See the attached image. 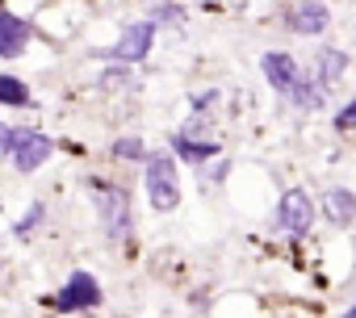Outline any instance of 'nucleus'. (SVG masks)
Wrapping results in <instances>:
<instances>
[{"label":"nucleus","mask_w":356,"mask_h":318,"mask_svg":"<svg viewBox=\"0 0 356 318\" xmlns=\"http://www.w3.org/2000/svg\"><path fill=\"white\" fill-rule=\"evenodd\" d=\"M88 189H92V210H97L101 235H105L109 243H126L130 231H134V201H130V189H126V185H113V181H101V176H92Z\"/></svg>","instance_id":"1"},{"label":"nucleus","mask_w":356,"mask_h":318,"mask_svg":"<svg viewBox=\"0 0 356 318\" xmlns=\"http://www.w3.org/2000/svg\"><path fill=\"white\" fill-rule=\"evenodd\" d=\"M143 185L151 197V210L172 214L181 206V172H176V155L172 151H147L143 159Z\"/></svg>","instance_id":"2"},{"label":"nucleus","mask_w":356,"mask_h":318,"mask_svg":"<svg viewBox=\"0 0 356 318\" xmlns=\"http://www.w3.org/2000/svg\"><path fill=\"white\" fill-rule=\"evenodd\" d=\"M155 34H159V26H155L151 17H147V22H130V26H122V34H118V42H113V47L97 51V59H101V63L138 67V63L151 55V47H155Z\"/></svg>","instance_id":"3"},{"label":"nucleus","mask_w":356,"mask_h":318,"mask_svg":"<svg viewBox=\"0 0 356 318\" xmlns=\"http://www.w3.org/2000/svg\"><path fill=\"white\" fill-rule=\"evenodd\" d=\"M51 155H55V138H51V134L30 130V126H13V155H9V159H13V168H17L22 176L47 168Z\"/></svg>","instance_id":"4"},{"label":"nucleus","mask_w":356,"mask_h":318,"mask_svg":"<svg viewBox=\"0 0 356 318\" xmlns=\"http://www.w3.org/2000/svg\"><path fill=\"white\" fill-rule=\"evenodd\" d=\"M314 201L306 189H285L281 193V206H277V231L293 235V239H306L310 226H314Z\"/></svg>","instance_id":"5"},{"label":"nucleus","mask_w":356,"mask_h":318,"mask_svg":"<svg viewBox=\"0 0 356 318\" xmlns=\"http://www.w3.org/2000/svg\"><path fill=\"white\" fill-rule=\"evenodd\" d=\"M51 306H55L59 314L97 310V306H101V285H97V276H92V272H72V276H67V285L51 297Z\"/></svg>","instance_id":"6"},{"label":"nucleus","mask_w":356,"mask_h":318,"mask_svg":"<svg viewBox=\"0 0 356 318\" xmlns=\"http://www.w3.org/2000/svg\"><path fill=\"white\" fill-rule=\"evenodd\" d=\"M327 26H331V9L323 0H298L285 17V30L298 38H318V34H327Z\"/></svg>","instance_id":"7"},{"label":"nucleus","mask_w":356,"mask_h":318,"mask_svg":"<svg viewBox=\"0 0 356 318\" xmlns=\"http://www.w3.org/2000/svg\"><path fill=\"white\" fill-rule=\"evenodd\" d=\"M30 38H34V26L0 5V59H22L30 51Z\"/></svg>","instance_id":"8"},{"label":"nucleus","mask_w":356,"mask_h":318,"mask_svg":"<svg viewBox=\"0 0 356 318\" xmlns=\"http://www.w3.org/2000/svg\"><path fill=\"white\" fill-rule=\"evenodd\" d=\"M168 151L176 155V164H197V168H206L210 159H218L222 155V142L218 138H189V134H181V130H172L168 134Z\"/></svg>","instance_id":"9"},{"label":"nucleus","mask_w":356,"mask_h":318,"mask_svg":"<svg viewBox=\"0 0 356 318\" xmlns=\"http://www.w3.org/2000/svg\"><path fill=\"white\" fill-rule=\"evenodd\" d=\"M260 72H264V80H268V88H273L277 97H289L293 80L302 76L298 59L285 55V51H264V55H260Z\"/></svg>","instance_id":"10"},{"label":"nucleus","mask_w":356,"mask_h":318,"mask_svg":"<svg viewBox=\"0 0 356 318\" xmlns=\"http://www.w3.org/2000/svg\"><path fill=\"white\" fill-rule=\"evenodd\" d=\"M348 67H352L348 51H339V47H323L318 59H314V72H310V76H314V84H318L323 92H335V88L343 84Z\"/></svg>","instance_id":"11"},{"label":"nucleus","mask_w":356,"mask_h":318,"mask_svg":"<svg viewBox=\"0 0 356 318\" xmlns=\"http://www.w3.org/2000/svg\"><path fill=\"white\" fill-rule=\"evenodd\" d=\"M323 214H327L331 226H352V222H356V193L343 189V185L327 189V197H323Z\"/></svg>","instance_id":"12"},{"label":"nucleus","mask_w":356,"mask_h":318,"mask_svg":"<svg viewBox=\"0 0 356 318\" xmlns=\"http://www.w3.org/2000/svg\"><path fill=\"white\" fill-rule=\"evenodd\" d=\"M293 109H302V113H314V109H323V101H327V92L314 84V76L310 72H302L298 80H293V88H289V97H285Z\"/></svg>","instance_id":"13"},{"label":"nucleus","mask_w":356,"mask_h":318,"mask_svg":"<svg viewBox=\"0 0 356 318\" xmlns=\"http://www.w3.org/2000/svg\"><path fill=\"white\" fill-rule=\"evenodd\" d=\"M0 105L5 109H30L34 105V92L22 76H9V72H0Z\"/></svg>","instance_id":"14"},{"label":"nucleus","mask_w":356,"mask_h":318,"mask_svg":"<svg viewBox=\"0 0 356 318\" xmlns=\"http://www.w3.org/2000/svg\"><path fill=\"white\" fill-rule=\"evenodd\" d=\"M97 88H105V92H138L134 67H122V63H105V67H101V76H97Z\"/></svg>","instance_id":"15"},{"label":"nucleus","mask_w":356,"mask_h":318,"mask_svg":"<svg viewBox=\"0 0 356 318\" xmlns=\"http://www.w3.org/2000/svg\"><path fill=\"white\" fill-rule=\"evenodd\" d=\"M109 155L118 159V164H143V159H147V142L138 134H122V138H113Z\"/></svg>","instance_id":"16"},{"label":"nucleus","mask_w":356,"mask_h":318,"mask_svg":"<svg viewBox=\"0 0 356 318\" xmlns=\"http://www.w3.org/2000/svg\"><path fill=\"white\" fill-rule=\"evenodd\" d=\"M42 222H47V201H30V210L13 222V239H34L38 231H42Z\"/></svg>","instance_id":"17"},{"label":"nucleus","mask_w":356,"mask_h":318,"mask_svg":"<svg viewBox=\"0 0 356 318\" xmlns=\"http://www.w3.org/2000/svg\"><path fill=\"white\" fill-rule=\"evenodd\" d=\"M151 22H155V26H172V30H185L189 13H185L181 0H159V5L151 9Z\"/></svg>","instance_id":"18"},{"label":"nucleus","mask_w":356,"mask_h":318,"mask_svg":"<svg viewBox=\"0 0 356 318\" xmlns=\"http://www.w3.org/2000/svg\"><path fill=\"white\" fill-rule=\"evenodd\" d=\"M331 126H335V134H356V97H352L348 105H339V109H335Z\"/></svg>","instance_id":"19"},{"label":"nucleus","mask_w":356,"mask_h":318,"mask_svg":"<svg viewBox=\"0 0 356 318\" xmlns=\"http://www.w3.org/2000/svg\"><path fill=\"white\" fill-rule=\"evenodd\" d=\"M189 105H193V113H210V109L218 105V92H193Z\"/></svg>","instance_id":"20"},{"label":"nucleus","mask_w":356,"mask_h":318,"mask_svg":"<svg viewBox=\"0 0 356 318\" xmlns=\"http://www.w3.org/2000/svg\"><path fill=\"white\" fill-rule=\"evenodd\" d=\"M13 155V126L0 122V159H9Z\"/></svg>","instance_id":"21"},{"label":"nucleus","mask_w":356,"mask_h":318,"mask_svg":"<svg viewBox=\"0 0 356 318\" xmlns=\"http://www.w3.org/2000/svg\"><path fill=\"white\" fill-rule=\"evenodd\" d=\"M227 172H231V159H218V164H210V172H206V176H210L214 185H222V181H227Z\"/></svg>","instance_id":"22"},{"label":"nucleus","mask_w":356,"mask_h":318,"mask_svg":"<svg viewBox=\"0 0 356 318\" xmlns=\"http://www.w3.org/2000/svg\"><path fill=\"white\" fill-rule=\"evenodd\" d=\"M339 318H356V306H352V310H343V314H339Z\"/></svg>","instance_id":"23"}]
</instances>
